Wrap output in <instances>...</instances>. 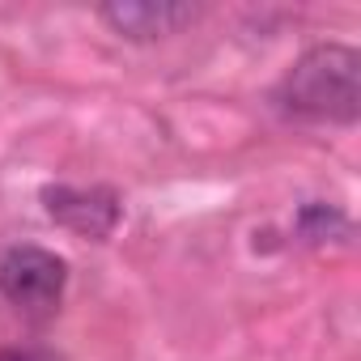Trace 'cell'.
<instances>
[{
  "label": "cell",
  "mask_w": 361,
  "mask_h": 361,
  "mask_svg": "<svg viewBox=\"0 0 361 361\" xmlns=\"http://www.w3.org/2000/svg\"><path fill=\"white\" fill-rule=\"evenodd\" d=\"M0 361H60L51 348H0Z\"/></svg>",
  "instance_id": "obj_6"
},
{
  "label": "cell",
  "mask_w": 361,
  "mask_h": 361,
  "mask_svg": "<svg viewBox=\"0 0 361 361\" xmlns=\"http://www.w3.org/2000/svg\"><path fill=\"white\" fill-rule=\"evenodd\" d=\"M98 18L128 43H157L200 22V5L192 0H111Z\"/></svg>",
  "instance_id": "obj_4"
},
{
  "label": "cell",
  "mask_w": 361,
  "mask_h": 361,
  "mask_svg": "<svg viewBox=\"0 0 361 361\" xmlns=\"http://www.w3.org/2000/svg\"><path fill=\"white\" fill-rule=\"evenodd\" d=\"M39 200H43V213H47L56 226H64V230H73L77 238H90V243L111 238L115 226H119V217H123L119 192H115V188H102V183H94V188L47 183V188L39 192Z\"/></svg>",
  "instance_id": "obj_3"
},
{
  "label": "cell",
  "mask_w": 361,
  "mask_h": 361,
  "mask_svg": "<svg viewBox=\"0 0 361 361\" xmlns=\"http://www.w3.org/2000/svg\"><path fill=\"white\" fill-rule=\"evenodd\" d=\"M293 230H298V238H302V243L319 247V243H344L353 226H348V217H344L336 204L310 200V204H302V209H298V217H293Z\"/></svg>",
  "instance_id": "obj_5"
},
{
  "label": "cell",
  "mask_w": 361,
  "mask_h": 361,
  "mask_svg": "<svg viewBox=\"0 0 361 361\" xmlns=\"http://www.w3.org/2000/svg\"><path fill=\"white\" fill-rule=\"evenodd\" d=\"M276 102L298 119L357 123L361 115V56L348 43H319L285 73Z\"/></svg>",
  "instance_id": "obj_1"
},
{
  "label": "cell",
  "mask_w": 361,
  "mask_h": 361,
  "mask_svg": "<svg viewBox=\"0 0 361 361\" xmlns=\"http://www.w3.org/2000/svg\"><path fill=\"white\" fill-rule=\"evenodd\" d=\"M68 285V264L35 243L9 247L0 255V298L26 314H51L64 298Z\"/></svg>",
  "instance_id": "obj_2"
}]
</instances>
